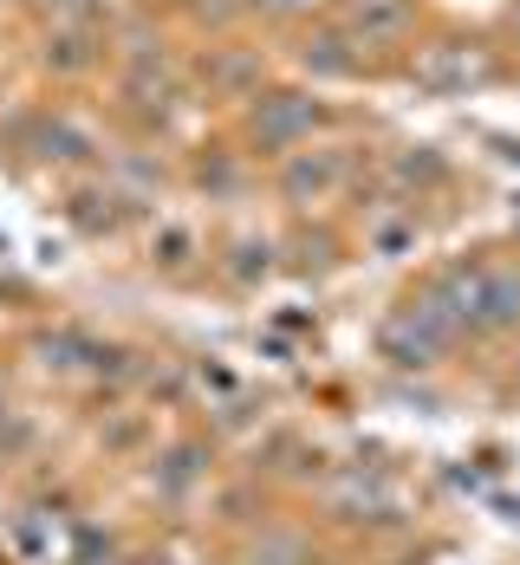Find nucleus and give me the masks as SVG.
<instances>
[{
    "instance_id": "obj_1",
    "label": "nucleus",
    "mask_w": 520,
    "mask_h": 565,
    "mask_svg": "<svg viewBox=\"0 0 520 565\" xmlns=\"http://www.w3.org/2000/svg\"><path fill=\"white\" fill-rule=\"evenodd\" d=\"M436 299H443V312L456 319V332H463V326L495 332V326L520 319V280H514V274H501V267H468V274H449V280L436 286Z\"/></svg>"
},
{
    "instance_id": "obj_2",
    "label": "nucleus",
    "mask_w": 520,
    "mask_h": 565,
    "mask_svg": "<svg viewBox=\"0 0 520 565\" xmlns=\"http://www.w3.org/2000/svg\"><path fill=\"white\" fill-rule=\"evenodd\" d=\"M410 78L423 92H436V98H456L468 85L495 78V58L481 53V46H468V40H436V46H423V53L410 58Z\"/></svg>"
},
{
    "instance_id": "obj_3",
    "label": "nucleus",
    "mask_w": 520,
    "mask_h": 565,
    "mask_svg": "<svg viewBox=\"0 0 520 565\" xmlns=\"http://www.w3.org/2000/svg\"><path fill=\"white\" fill-rule=\"evenodd\" d=\"M410 20H416L410 0H346V7H339V33H346L358 53H364V46H391V40H404Z\"/></svg>"
},
{
    "instance_id": "obj_4",
    "label": "nucleus",
    "mask_w": 520,
    "mask_h": 565,
    "mask_svg": "<svg viewBox=\"0 0 520 565\" xmlns=\"http://www.w3.org/2000/svg\"><path fill=\"white\" fill-rule=\"evenodd\" d=\"M312 124H319V105H312V98H299V92H267L261 111H254V143H261V150H293L299 137H312Z\"/></svg>"
},
{
    "instance_id": "obj_5",
    "label": "nucleus",
    "mask_w": 520,
    "mask_h": 565,
    "mask_svg": "<svg viewBox=\"0 0 520 565\" xmlns=\"http://www.w3.org/2000/svg\"><path fill=\"white\" fill-rule=\"evenodd\" d=\"M346 182V150H293L287 170H280V189H287L293 202H319V195H332Z\"/></svg>"
},
{
    "instance_id": "obj_6",
    "label": "nucleus",
    "mask_w": 520,
    "mask_h": 565,
    "mask_svg": "<svg viewBox=\"0 0 520 565\" xmlns=\"http://www.w3.org/2000/svg\"><path fill=\"white\" fill-rule=\"evenodd\" d=\"M299 65H306L312 78H351V72H358V46H351L339 26H326V33H312V40L299 46Z\"/></svg>"
},
{
    "instance_id": "obj_7",
    "label": "nucleus",
    "mask_w": 520,
    "mask_h": 565,
    "mask_svg": "<svg viewBox=\"0 0 520 565\" xmlns=\"http://www.w3.org/2000/svg\"><path fill=\"white\" fill-rule=\"evenodd\" d=\"M92 58H98L92 26H65V33H53V46H46V65H53V72H65V78H72V72H85Z\"/></svg>"
},
{
    "instance_id": "obj_8",
    "label": "nucleus",
    "mask_w": 520,
    "mask_h": 565,
    "mask_svg": "<svg viewBox=\"0 0 520 565\" xmlns=\"http://www.w3.org/2000/svg\"><path fill=\"white\" fill-rule=\"evenodd\" d=\"M254 78H261V65H254L247 53H229L222 65H215V85H229V92H241V85H254Z\"/></svg>"
},
{
    "instance_id": "obj_9",
    "label": "nucleus",
    "mask_w": 520,
    "mask_h": 565,
    "mask_svg": "<svg viewBox=\"0 0 520 565\" xmlns=\"http://www.w3.org/2000/svg\"><path fill=\"white\" fill-rule=\"evenodd\" d=\"M46 7H53L59 20H72V26H85V20H92V7H98V0H46Z\"/></svg>"
},
{
    "instance_id": "obj_10",
    "label": "nucleus",
    "mask_w": 520,
    "mask_h": 565,
    "mask_svg": "<svg viewBox=\"0 0 520 565\" xmlns=\"http://www.w3.org/2000/svg\"><path fill=\"white\" fill-rule=\"evenodd\" d=\"M247 7H261V13H280V20H293V13H312L319 0H247Z\"/></svg>"
},
{
    "instance_id": "obj_11",
    "label": "nucleus",
    "mask_w": 520,
    "mask_h": 565,
    "mask_svg": "<svg viewBox=\"0 0 520 565\" xmlns=\"http://www.w3.org/2000/svg\"><path fill=\"white\" fill-rule=\"evenodd\" d=\"M514 33H520V7H514Z\"/></svg>"
}]
</instances>
